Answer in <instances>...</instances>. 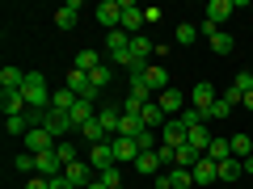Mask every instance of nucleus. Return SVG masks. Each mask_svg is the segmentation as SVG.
I'll use <instances>...</instances> for the list:
<instances>
[{"label":"nucleus","mask_w":253,"mask_h":189,"mask_svg":"<svg viewBox=\"0 0 253 189\" xmlns=\"http://www.w3.org/2000/svg\"><path fill=\"white\" fill-rule=\"evenodd\" d=\"M21 97H26L30 114H42V109H51V97H55V93L46 89L42 72H26V84H21Z\"/></svg>","instance_id":"f257e3e1"},{"label":"nucleus","mask_w":253,"mask_h":189,"mask_svg":"<svg viewBox=\"0 0 253 189\" xmlns=\"http://www.w3.org/2000/svg\"><path fill=\"white\" fill-rule=\"evenodd\" d=\"M42 130L55 139V143H63V139L72 135L76 126H72V118H68V114H59V109H46V114H42Z\"/></svg>","instance_id":"f03ea898"},{"label":"nucleus","mask_w":253,"mask_h":189,"mask_svg":"<svg viewBox=\"0 0 253 189\" xmlns=\"http://www.w3.org/2000/svg\"><path fill=\"white\" fill-rule=\"evenodd\" d=\"M118 4H123V26H118V30H123V34H131V38H135V34H144V9H139V4H135V0H118Z\"/></svg>","instance_id":"7ed1b4c3"},{"label":"nucleus","mask_w":253,"mask_h":189,"mask_svg":"<svg viewBox=\"0 0 253 189\" xmlns=\"http://www.w3.org/2000/svg\"><path fill=\"white\" fill-rule=\"evenodd\" d=\"M232 13H241V9H236V0H211V4H207V21H203V26L219 30L228 17H232Z\"/></svg>","instance_id":"20e7f679"},{"label":"nucleus","mask_w":253,"mask_h":189,"mask_svg":"<svg viewBox=\"0 0 253 189\" xmlns=\"http://www.w3.org/2000/svg\"><path fill=\"white\" fill-rule=\"evenodd\" d=\"M156 105H161V109H165L169 118H181V114H186V93H181V89H173V84H169V89H165L161 97H156Z\"/></svg>","instance_id":"39448f33"},{"label":"nucleus","mask_w":253,"mask_h":189,"mask_svg":"<svg viewBox=\"0 0 253 189\" xmlns=\"http://www.w3.org/2000/svg\"><path fill=\"white\" fill-rule=\"evenodd\" d=\"M114 143H110V139H106V143H97V147H89V168L93 172H106V168H114Z\"/></svg>","instance_id":"423d86ee"},{"label":"nucleus","mask_w":253,"mask_h":189,"mask_svg":"<svg viewBox=\"0 0 253 189\" xmlns=\"http://www.w3.org/2000/svg\"><path fill=\"white\" fill-rule=\"evenodd\" d=\"M219 101V93H215V84H207V80H199L194 84V89H190V105L194 109H203V114H207L211 105H215Z\"/></svg>","instance_id":"0eeeda50"},{"label":"nucleus","mask_w":253,"mask_h":189,"mask_svg":"<svg viewBox=\"0 0 253 189\" xmlns=\"http://www.w3.org/2000/svg\"><path fill=\"white\" fill-rule=\"evenodd\" d=\"M194 189H211V181H219V164L215 160H207V156H203L199 164H194Z\"/></svg>","instance_id":"6e6552de"},{"label":"nucleus","mask_w":253,"mask_h":189,"mask_svg":"<svg viewBox=\"0 0 253 189\" xmlns=\"http://www.w3.org/2000/svg\"><path fill=\"white\" fill-rule=\"evenodd\" d=\"M97 21L106 26V34L118 30V26H123V4H118V0H101V4H97Z\"/></svg>","instance_id":"1a4fd4ad"},{"label":"nucleus","mask_w":253,"mask_h":189,"mask_svg":"<svg viewBox=\"0 0 253 189\" xmlns=\"http://www.w3.org/2000/svg\"><path fill=\"white\" fill-rule=\"evenodd\" d=\"M144 84H148V93H156V97H161V93L169 89V72H165L161 63H148V67H144Z\"/></svg>","instance_id":"9d476101"},{"label":"nucleus","mask_w":253,"mask_h":189,"mask_svg":"<svg viewBox=\"0 0 253 189\" xmlns=\"http://www.w3.org/2000/svg\"><path fill=\"white\" fill-rule=\"evenodd\" d=\"M186 135H190V130H186L181 118H169V122L161 126V143H169V147H181V143H186Z\"/></svg>","instance_id":"9b49d317"},{"label":"nucleus","mask_w":253,"mask_h":189,"mask_svg":"<svg viewBox=\"0 0 253 189\" xmlns=\"http://www.w3.org/2000/svg\"><path fill=\"white\" fill-rule=\"evenodd\" d=\"M21 143H26L30 152H34V156H42V152H55V147H59V143H55V139H51V135L42 130V126H34V130H30V135L21 139Z\"/></svg>","instance_id":"f8f14e48"},{"label":"nucleus","mask_w":253,"mask_h":189,"mask_svg":"<svg viewBox=\"0 0 253 189\" xmlns=\"http://www.w3.org/2000/svg\"><path fill=\"white\" fill-rule=\"evenodd\" d=\"M110 143H114V160H118V164H135V156H139V143H135V139L114 135Z\"/></svg>","instance_id":"ddd939ff"},{"label":"nucleus","mask_w":253,"mask_h":189,"mask_svg":"<svg viewBox=\"0 0 253 189\" xmlns=\"http://www.w3.org/2000/svg\"><path fill=\"white\" fill-rule=\"evenodd\" d=\"M76 17H81V0H63L55 9V26L59 30H76Z\"/></svg>","instance_id":"4468645a"},{"label":"nucleus","mask_w":253,"mask_h":189,"mask_svg":"<svg viewBox=\"0 0 253 189\" xmlns=\"http://www.w3.org/2000/svg\"><path fill=\"white\" fill-rule=\"evenodd\" d=\"M34 160H38V177H46V181L63 177V160L55 152H42V156H34Z\"/></svg>","instance_id":"2eb2a0df"},{"label":"nucleus","mask_w":253,"mask_h":189,"mask_svg":"<svg viewBox=\"0 0 253 189\" xmlns=\"http://www.w3.org/2000/svg\"><path fill=\"white\" fill-rule=\"evenodd\" d=\"M63 177L72 181L76 189H84V185L93 181V168H89V160H76V164H68V168H63Z\"/></svg>","instance_id":"dca6fc26"},{"label":"nucleus","mask_w":253,"mask_h":189,"mask_svg":"<svg viewBox=\"0 0 253 189\" xmlns=\"http://www.w3.org/2000/svg\"><path fill=\"white\" fill-rule=\"evenodd\" d=\"M203 34H207V42H211V51H215V55H228V51L236 46L228 30H211V26H203Z\"/></svg>","instance_id":"f3484780"},{"label":"nucleus","mask_w":253,"mask_h":189,"mask_svg":"<svg viewBox=\"0 0 253 189\" xmlns=\"http://www.w3.org/2000/svg\"><path fill=\"white\" fill-rule=\"evenodd\" d=\"M76 135H81V139H84L89 147H97V143H106V139H110V135H106V126H101V118H93V122H84L81 130H76Z\"/></svg>","instance_id":"a211bd4d"},{"label":"nucleus","mask_w":253,"mask_h":189,"mask_svg":"<svg viewBox=\"0 0 253 189\" xmlns=\"http://www.w3.org/2000/svg\"><path fill=\"white\" fill-rule=\"evenodd\" d=\"M21 84H26V72H21V67H13V63H9V67H0V89H4V93H17Z\"/></svg>","instance_id":"6ab92c4d"},{"label":"nucleus","mask_w":253,"mask_h":189,"mask_svg":"<svg viewBox=\"0 0 253 189\" xmlns=\"http://www.w3.org/2000/svg\"><path fill=\"white\" fill-rule=\"evenodd\" d=\"M135 172H139V177H161V160H156V152H139L135 156Z\"/></svg>","instance_id":"aec40b11"},{"label":"nucleus","mask_w":253,"mask_h":189,"mask_svg":"<svg viewBox=\"0 0 253 189\" xmlns=\"http://www.w3.org/2000/svg\"><path fill=\"white\" fill-rule=\"evenodd\" d=\"M186 143L194 147V152H203V156H207V147H211V130H207V122H203V126H190Z\"/></svg>","instance_id":"412c9836"},{"label":"nucleus","mask_w":253,"mask_h":189,"mask_svg":"<svg viewBox=\"0 0 253 189\" xmlns=\"http://www.w3.org/2000/svg\"><path fill=\"white\" fill-rule=\"evenodd\" d=\"M4 130H9L13 139H26L34 126H30V114H13V118H4Z\"/></svg>","instance_id":"4be33fe9"},{"label":"nucleus","mask_w":253,"mask_h":189,"mask_svg":"<svg viewBox=\"0 0 253 189\" xmlns=\"http://www.w3.org/2000/svg\"><path fill=\"white\" fill-rule=\"evenodd\" d=\"M0 105H4V118L30 114V105H26V97H21V89H17V93H4V97H0Z\"/></svg>","instance_id":"5701e85b"},{"label":"nucleus","mask_w":253,"mask_h":189,"mask_svg":"<svg viewBox=\"0 0 253 189\" xmlns=\"http://www.w3.org/2000/svg\"><path fill=\"white\" fill-rule=\"evenodd\" d=\"M97 118H101V126H106V135L114 139V135H118V126H123V109H110V105H101V109H97Z\"/></svg>","instance_id":"b1692460"},{"label":"nucleus","mask_w":253,"mask_h":189,"mask_svg":"<svg viewBox=\"0 0 253 189\" xmlns=\"http://www.w3.org/2000/svg\"><path fill=\"white\" fill-rule=\"evenodd\" d=\"M139 118H144V126H152V130H161V126L169 122V114H165V109L156 105V101H148V105H144V114H139Z\"/></svg>","instance_id":"393cba45"},{"label":"nucleus","mask_w":253,"mask_h":189,"mask_svg":"<svg viewBox=\"0 0 253 189\" xmlns=\"http://www.w3.org/2000/svg\"><path fill=\"white\" fill-rule=\"evenodd\" d=\"M106 46H110V59H114V55L131 51V34H123V30H110V34H106Z\"/></svg>","instance_id":"a878e982"},{"label":"nucleus","mask_w":253,"mask_h":189,"mask_svg":"<svg viewBox=\"0 0 253 189\" xmlns=\"http://www.w3.org/2000/svg\"><path fill=\"white\" fill-rule=\"evenodd\" d=\"M76 101H81V97H76V93L68 89V84H63V89H55V97H51V109H59V114H68V109H72Z\"/></svg>","instance_id":"bb28decb"},{"label":"nucleus","mask_w":253,"mask_h":189,"mask_svg":"<svg viewBox=\"0 0 253 189\" xmlns=\"http://www.w3.org/2000/svg\"><path fill=\"white\" fill-rule=\"evenodd\" d=\"M139 130H148V126H144V118H139V114H123V126H118V135L139 139Z\"/></svg>","instance_id":"cd10ccee"},{"label":"nucleus","mask_w":253,"mask_h":189,"mask_svg":"<svg viewBox=\"0 0 253 189\" xmlns=\"http://www.w3.org/2000/svg\"><path fill=\"white\" fill-rule=\"evenodd\" d=\"M207 160H215V164L232 160V143H228V139H211V147H207Z\"/></svg>","instance_id":"c85d7f7f"},{"label":"nucleus","mask_w":253,"mask_h":189,"mask_svg":"<svg viewBox=\"0 0 253 189\" xmlns=\"http://www.w3.org/2000/svg\"><path fill=\"white\" fill-rule=\"evenodd\" d=\"M228 143H232V156H236V160H249V156H253V139L249 135H232V139H228Z\"/></svg>","instance_id":"c756f323"},{"label":"nucleus","mask_w":253,"mask_h":189,"mask_svg":"<svg viewBox=\"0 0 253 189\" xmlns=\"http://www.w3.org/2000/svg\"><path fill=\"white\" fill-rule=\"evenodd\" d=\"M148 101H152V97H144V93H126V97H123V114H144Z\"/></svg>","instance_id":"7c9ffc66"},{"label":"nucleus","mask_w":253,"mask_h":189,"mask_svg":"<svg viewBox=\"0 0 253 189\" xmlns=\"http://www.w3.org/2000/svg\"><path fill=\"white\" fill-rule=\"evenodd\" d=\"M76 67H81V72H97V67H101V55L97 51H76Z\"/></svg>","instance_id":"2f4dec72"},{"label":"nucleus","mask_w":253,"mask_h":189,"mask_svg":"<svg viewBox=\"0 0 253 189\" xmlns=\"http://www.w3.org/2000/svg\"><path fill=\"white\" fill-rule=\"evenodd\" d=\"M199 160H203V152H194L190 143H181V147H177V168H194Z\"/></svg>","instance_id":"473e14b6"},{"label":"nucleus","mask_w":253,"mask_h":189,"mask_svg":"<svg viewBox=\"0 0 253 189\" xmlns=\"http://www.w3.org/2000/svg\"><path fill=\"white\" fill-rule=\"evenodd\" d=\"M241 172H245V164L236 160V156H232V160H224V164H219V181H236Z\"/></svg>","instance_id":"72a5a7b5"},{"label":"nucleus","mask_w":253,"mask_h":189,"mask_svg":"<svg viewBox=\"0 0 253 189\" xmlns=\"http://www.w3.org/2000/svg\"><path fill=\"white\" fill-rule=\"evenodd\" d=\"M97 181L106 189H123V172H118V164H114V168H106V172H97Z\"/></svg>","instance_id":"f704fd0d"},{"label":"nucleus","mask_w":253,"mask_h":189,"mask_svg":"<svg viewBox=\"0 0 253 189\" xmlns=\"http://www.w3.org/2000/svg\"><path fill=\"white\" fill-rule=\"evenodd\" d=\"M232 89L241 93V101H245V97H249V93H253V72H236V80H232Z\"/></svg>","instance_id":"c9c22d12"},{"label":"nucleus","mask_w":253,"mask_h":189,"mask_svg":"<svg viewBox=\"0 0 253 189\" xmlns=\"http://www.w3.org/2000/svg\"><path fill=\"white\" fill-rule=\"evenodd\" d=\"M89 80H93V89H97V93H106V89H110V67L101 63L97 72H89Z\"/></svg>","instance_id":"e433bc0d"},{"label":"nucleus","mask_w":253,"mask_h":189,"mask_svg":"<svg viewBox=\"0 0 253 189\" xmlns=\"http://www.w3.org/2000/svg\"><path fill=\"white\" fill-rule=\"evenodd\" d=\"M211 118H219V122H224V118H232V105H228V101H224V97H219V101H215V105H211V109H207V122H211Z\"/></svg>","instance_id":"4c0bfd02"},{"label":"nucleus","mask_w":253,"mask_h":189,"mask_svg":"<svg viewBox=\"0 0 253 189\" xmlns=\"http://www.w3.org/2000/svg\"><path fill=\"white\" fill-rule=\"evenodd\" d=\"M181 122H186V130H190V126H203V122H207V114H203V109H194V105H190L186 114H181Z\"/></svg>","instance_id":"58836bf2"},{"label":"nucleus","mask_w":253,"mask_h":189,"mask_svg":"<svg viewBox=\"0 0 253 189\" xmlns=\"http://www.w3.org/2000/svg\"><path fill=\"white\" fill-rule=\"evenodd\" d=\"M55 156L63 160V168H68V164H76V147H72V143H59V147H55Z\"/></svg>","instance_id":"ea45409f"},{"label":"nucleus","mask_w":253,"mask_h":189,"mask_svg":"<svg viewBox=\"0 0 253 189\" xmlns=\"http://www.w3.org/2000/svg\"><path fill=\"white\" fill-rule=\"evenodd\" d=\"M194 38H199V26H177V42L181 46H190Z\"/></svg>","instance_id":"a19ab883"},{"label":"nucleus","mask_w":253,"mask_h":189,"mask_svg":"<svg viewBox=\"0 0 253 189\" xmlns=\"http://www.w3.org/2000/svg\"><path fill=\"white\" fill-rule=\"evenodd\" d=\"M26 189H51V181H46V177H38V172H34V177L26 181Z\"/></svg>","instance_id":"79ce46f5"},{"label":"nucleus","mask_w":253,"mask_h":189,"mask_svg":"<svg viewBox=\"0 0 253 189\" xmlns=\"http://www.w3.org/2000/svg\"><path fill=\"white\" fill-rule=\"evenodd\" d=\"M51 189H76V185H72L68 177H55V181H51Z\"/></svg>","instance_id":"37998d69"},{"label":"nucleus","mask_w":253,"mask_h":189,"mask_svg":"<svg viewBox=\"0 0 253 189\" xmlns=\"http://www.w3.org/2000/svg\"><path fill=\"white\" fill-rule=\"evenodd\" d=\"M241 105H245V109H249V114H253V93H249V97H245V101H241Z\"/></svg>","instance_id":"c03bdc74"},{"label":"nucleus","mask_w":253,"mask_h":189,"mask_svg":"<svg viewBox=\"0 0 253 189\" xmlns=\"http://www.w3.org/2000/svg\"><path fill=\"white\" fill-rule=\"evenodd\" d=\"M245 172H249V177H253V156H249V160H245Z\"/></svg>","instance_id":"a18cd8bd"},{"label":"nucleus","mask_w":253,"mask_h":189,"mask_svg":"<svg viewBox=\"0 0 253 189\" xmlns=\"http://www.w3.org/2000/svg\"><path fill=\"white\" fill-rule=\"evenodd\" d=\"M84 189H106V185H101V181H89V185H84Z\"/></svg>","instance_id":"49530a36"}]
</instances>
